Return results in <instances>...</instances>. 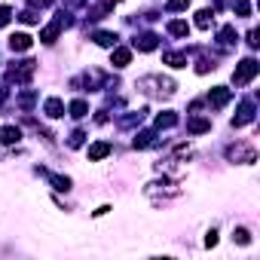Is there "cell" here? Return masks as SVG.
Here are the masks:
<instances>
[{
    "label": "cell",
    "mask_w": 260,
    "mask_h": 260,
    "mask_svg": "<svg viewBox=\"0 0 260 260\" xmlns=\"http://www.w3.org/2000/svg\"><path fill=\"white\" fill-rule=\"evenodd\" d=\"M257 71H260V64H257L254 58L239 61V64H236V71H233V83H236V86H245V83H251V80L257 77Z\"/></svg>",
    "instance_id": "obj_1"
},
{
    "label": "cell",
    "mask_w": 260,
    "mask_h": 260,
    "mask_svg": "<svg viewBox=\"0 0 260 260\" xmlns=\"http://www.w3.org/2000/svg\"><path fill=\"white\" fill-rule=\"evenodd\" d=\"M227 156H230L233 162H254V159H257V150L248 147V144H233V147L227 150Z\"/></svg>",
    "instance_id": "obj_2"
},
{
    "label": "cell",
    "mask_w": 260,
    "mask_h": 260,
    "mask_svg": "<svg viewBox=\"0 0 260 260\" xmlns=\"http://www.w3.org/2000/svg\"><path fill=\"white\" fill-rule=\"evenodd\" d=\"M31 77H34V61H22L19 67H12V71H9V80L12 83H25Z\"/></svg>",
    "instance_id": "obj_3"
},
{
    "label": "cell",
    "mask_w": 260,
    "mask_h": 260,
    "mask_svg": "<svg viewBox=\"0 0 260 260\" xmlns=\"http://www.w3.org/2000/svg\"><path fill=\"white\" fill-rule=\"evenodd\" d=\"M230 98H233V92L227 89V86H217V89L208 92V104H211V107H223Z\"/></svg>",
    "instance_id": "obj_4"
},
{
    "label": "cell",
    "mask_w": 260,
    "mask_h": 260,
    "mask_svg": "<svg viewBox=\"0 0 260 260\" xmlns=\"http://www.w3.org/2000/svg\"><path fill=\"white\" fill-rule=\"evenodd\" d=\"M251 119H254V104H251V101H245V104L239 107V116H233V126H236V129H242V126H248Z\"/></svg>",
    "instance_id": "obj_5"
},
{
    "label": "cell",
    "mask_w": 260,
    "mask_h": 260,
    "mask_svg": "<svg viewBox=\"0 0 260 260\" xmlns=\"http://www.w3.org/2000/svg\"><path fill=\"white\" fill-rule=\"evenodd\" d=\"M61 25H67V19H58V22H52V25H46V28L40 31V40H43V43H55V37H58V31H61Z\"/></svg>",
    "instance_id": "obj_6"
},
{
    "label": "cell",
    "mask_w": 260,
    "mask_h": 260,
    "mask_svg": "<svg viewBox=\"0 0 260 260\" xmlns=\"http://www.w3.org/2000/svg\"><path fill=\"white\" fill-rule=\"evenodd\" d=\"M31 34H12V37H9V49L12 52H28L31 49Z\"/></svg>",
    "instance_id": "obj_7"
},
{
    "label": "cell",
    "mask_w": 260,
    "mask_h": 260,
    "mask_svg": "<svg viewBox=\"0 0 260 260\" xmlns=\"http://www.w3.org/2000/svg\"><path fill=\"white\" fill-rule=\"evenodd\" d=\"M187 129L193 132V135H205V132H211V119H205V116H193L187 123Z\"/></svg>",
    "instance_id": "obj_8"
},
{
    "label": "cell",
    "mask_w": 260,
    "mask_h": 260,
    "mask_svg": "<svg viewBox=\"0 0 260 260\" xmlns=\"http://www.w3.org/2000/svg\"><path fill=\"white\" fill-rule=\"evenodd\" d=\"M132 61V49L126 46H113V67H126Z\"/></svg>",
    "instance_id": "obj_9"
},
{
    "label": "cell",
    "mask_w": 260,
    "mask_h": 260,
    "mask_svg": "<svg viewBox=\"0 0 260 260\" xmlns=\"http://www.w3.org/2000/svg\"><path fill=\"white\" fill-rule=\"evenodd\" d=\"M22 138V132L15 126H0V144H15Z\"/></svg>",
    "instance_id": "obj_10"
},
{
    "label": "cell",
    "mask_w": 260,
    "mask_h": 260,
    "mask_svg": "<svg viewBox=\"0 0 260 260\" xmlns=\"http://www.w3.org/2000/svg\"><path fill=\"white\" fill-rule=\"evenodd\" d=\"M43 110H46V116H52V119H58V116H64V104H61V98H49Z\"/></svg>",
    "instance_id": "obj_11"
},
{
    "label": "cell",
    "mask_w": 260,
    "mask_h": 260,
    "mask_svg": "<svg viewBox=\"0 0 260 260\" xmlns=\"http://www.w3.org/2000/svg\"><path fill=\"white\" fill-rule=\"evenodd\" d=\"M156 43H159V37H156V34H141V37L135 40V46L141 49V52H150V49H156Z\"/></svg>",
    "instance_id": "obj_12"
},
{
    "label": "cell",
    "mask_w": 260,
    "mask_h": 260,
    "mask_svg": "<svg viewBox=\"0 0 260 260\" xmlns=\"http://www.w3.org/2000/svg\"><path fill=\"white\" fill-rule=\"evenodd\" d=\"M107 153H110V144H107V141H98V144H92V147H89V159H92V162H98V159H104Z\"/></svg>",
    "instance_id": "obj_13"
},
{
    "label": "cell",
    "mask_w": 260,
    "mask_h": 260,
    "mask_svg": "<svg viewBox=\"0 0 260 260\" xmlns=\"http://www.w3.org/2000/svg\"><path fill=\"white\" fill-rule=\"evenodd\" d=\"M171 126H178V113L165 110V113H159V116H156V129H171Z\"/></svg>",
    "instance_id": "obj_14"
},
{
    "label": "cell",
    "mask_w": 260,
    "mask_h": 260,
    "mask_svg": "<svg viewBox=\"0 0 260 260\" xmlns=\"http://www.w3.org/2000/svg\"><path fill=\"white\" fill-rule=\"evenodd\" d=\"M162 61L171 64V67H187V55H184V52H165Z\"/></svg>",
    "instance_id": "obj_15"
},
{
    "label": "cell",
    "mask_w": 260,
    "mask_h": 260,
    "mask_svg": "<svg viewBox=\"0 0 260 260\" xmlns=\"http://www.w3.org/2000/svg\"><path fill=\"white\" fill-rule=\"evenodd\" d=\"M168 34H171V37H187V34H190V25L181 22V19H175V22H168Z\"/></svg>",
    "instance_id": "obj_16"
},
{
    "label": "cell",
    "mask_w": 260,
    "mask_h": 260,
    "mask_svg": "<svg viewBox=\"0 0 260 260\" xmlns=\"http://www.w3.org/2000/svg\"><path fill=\"white\" fill-rule=\"evenodd\" d=\"M95 43L113 49V46H116V34H110V31H98V34H95Z\"/></svg>",
    "instance_id": "obj_17"
},
{
    "label": "cell",
    "mask_w": 260,
    "mask_h": 260,
    "mask_svg": "<svg viewBox=\"0 0 260 260\" xmlns=\"http://www.w3.org/2000/svg\"><path fill=\"white\" fill-rule=\"evenodd\" d=\"M153 144H156V135H153V132H141V135L135 138V147H138V150H144V147H153Z\"/></svg>",
    "instance_id": "obj_18"
},
{
    "label": "cell",
    "mask_w": 260,
    "mask_h": 260,
    "mask_svg": "<svg viewBox=\"0 0 260 260\" xmlns=\"http://www.w3.org/2000/svg\"><path fill=\"white\" fill-rule=\"evenodd\" d=\"M217 37H220V43H223V46H233V43H236V28H233V25L220 28V34H217Z\"/></svg>",
    "instance_id": "obj_19"
},
{
    "label": "cell",
    "mask_w": 260,
    "mask_h": 260,
    "mask_svg": "<svg viewBox=\"0 0 260 260\" xmlns=\"http://www.w3.org/2000/svg\"><path fill=\"white\" fill-rule=\"evenodd\" d=\"M86 110H89V104H86L83 98H77V101L71 104V116H74V119H80V116H86Z\"/></svg>",
    "instance_id": "obj_20"
},
{
    "label": "cell",
    "mask_w": 260,
    "mask_h": 260,
    "mask_svg": "<svg viewBox=\"0 0 260 260\" xmlns=\"http://www.w3.org/2000/svg\"><path fill=\"white\" fill-rule=\"evenodd\" d=\"M233 242H239V245H251V233H248L245 227H239V230L233 233Z\"/></svg>",
    "instance_id": "obj_21"
},
{
    "label": "cell",
    "mask_w": 260,
    "mask_h": 260,
    "mask_svg": "<svg viewBox=\"0 0 260 260\" xmlns=\"http://www.w3.org/2000/svg\"><path fill=\"white\" fill-rule=\"evenodd\" d=\"M196 25H199V28H211V12L199 9V12H196Z\"/></svg>",
    "instance_id": "obj_22"
},
{
    "label": "cell",
    "mask_w": 260,
    "mask_h": 260,
    "mask_svg": "<svg viewBox=\"0 0 260 260\" xmlns=\"http://www.w3.org/2000/svg\"><path fill=\"white\" fill-rule=\"evenodd\" d=\"M49 181H52V187H55V190H71V178H61V175H52Z\"/></svg>",
    "instance_id": "obj_23"
},
{
    "label": "cell",
    "mask_w": 260,
    "mask_h": 260,
    "mask_svg": "<svg viewBox=\"0 0 260 260\" xmlns=\"http://www.w3.org/2000/svg\"><path fill=\"white\" fill-rule=\"evenodd\" d=\"M233 9H236L239 15H251V0H236Z\"/></svg>",
    "instance_id": "obj_24"
},
{
    "label": "cell",
    "mask_w": 260,
    "mask_h": 260,
    "mask_svg": "<svg viewBox=\"0 0 260 260\" xmlns=\"http://www.w3.org/2000/svg\"><path fill=\"white\" fill-rule=\"evenodd\" d=\"M19 19H22L25 25H37V22H40V15H37V12H34V9H25V12L19 15Z\"/></svg>",
    "instance_id": "obj_25"
},
{
    "label": "cell",
    "mask_w": 260,
    "mask_h": 260,
    "mask_svg": "<svg viewBox=\"0 0 260 260\" xmlns=\"http://www.w3.org/2000/svg\"><path fill=\"white\" fill-rule=\"evenodd\" d=\"M187 6H190V0H168V3H165L168 12H178V9H187Z\"/></svg>",
    "instance_id": "obj_26"
},
{
    "label": "cell",
    "mask_w": 260,
    "mask_h": 260,
    "mask_svg": "<svg viewBox=\"0 0 260 260\" xmlns=\"http://www.w3.org/2000/svg\"><path fill=\"white\" fill-rule=\"evenodd\" d=\"M31 104H34V92H22V95H19V107H22V110H28Z\"/></svg>",
    "instance_id": "obj_27"
},
{
    "label": "cell",
    "mask_w": 260,
    "mask_h": 260,
    "mask_svg": "<svg viewBox=\"0 0 260 260\" xmlns=\"http://www.w3.org/2000/svg\"><path fill=\"white\" fill-rule=\"evenodd\" d=\"M9 15H12L9 6H0V28H6V25H9Z\"/></svg>",
    "instance_id": "obj_28"
},
{
    "label": "cell",
    "mask_w": 260,
    "mask_h": 260,
    "mask_svg": "<svg viewBox=\"0 0 260 260\" xmlns=\"http://www.w3.org/2000/svg\"><path fill=\"white\" fill-rule=\"evenodd\" d=\"M83 138H86L83 132H74V135H71V147H80V144H83Z\"/></svg>",
    "instance_id": "obj_29"
},
{
    "label": "cell",
    "mask_w": 260,
    "mask_h": 260,
    "mask_svg": "<svg viewBox=\"0 0 260 260\" xmlns=\"http://www.w3.org/2000/svg\"><path fill=\"white\" fill-rule=\"evenodd\" d=\"M205 245H208V248H214V245H217V233H214V230L205 236Z\"/></svg>",
    "instance_id": "obj_30"
},
{
    "label": "cell",
    "mask_w": 260,
    "mask_h": 260,
    "mask_svg": "<svg viewBox=\"0 0 260 260\" xmlns=\"http://www.w3.org/2000/svg\"><path fill=\"white\" fill-rule=\"evenodd\" d=\"M28 3H31V6H34V9H37V6H40V9H46V6H49V3H52V0H28Z\"/></svg>",
    "instance_id": "obj_31"
},
{
    "label": "cell",
    "mask_w": 260,
    "mask_h": 260,
    "mask_svg": "<svg viewBox=\"0 0 260 260\" xmlns=\"http://www.w3.org/2000/svg\"><path fill=\"white\" fill-rule=\"evenodd\" d=\"M6 95H9V92H6V86H0V101H6Z\"/></svg>",
    "instance_id": "obj_32"
},
{
    "label": "cell",
    "mask_w": 260,
    "mask_h": 260,
    "mask_svg": "<svg viewBox=\"0 0 260 260\" xmlns=\"http://www.w3.org/2000/svg\"><path fill=\"white\" fill-rule=\"evenodd\" d=\"M67 3H71V6H77V3H83V0H67Z\"/></svg>",
    "instance_id": "obj_33"
}]
</instances>
